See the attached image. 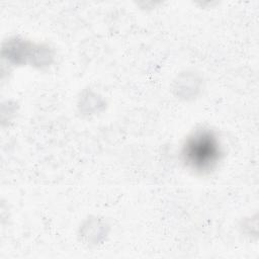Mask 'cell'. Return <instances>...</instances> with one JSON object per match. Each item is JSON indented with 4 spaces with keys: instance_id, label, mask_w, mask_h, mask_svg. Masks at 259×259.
<instances>
[{
    "instance_id": "cell-1",
    "label": "cell",
    "mask_w": 259,
    "mask_h": 259,
    "mask_svg": "<svg viewBox=\"0 0 259 259\" xmlns=\"http://www.w3.org/2000/svg\"><path fill=\"white\" fill-rule=\"evenodd\" d=\"M183 157L185 162L196 170L210 169L220 157L217 138L208 131L197 132L187 140L183 148Z\"/></svg>"
}]
</instances>
